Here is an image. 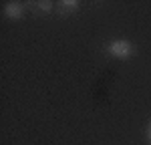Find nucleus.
<instances>
[{
  "mask_svg": "<svg viewBox=\"0 0 151 145\" xmlns=\"http://www.w3.org/2000/svg\"><path fill=\"white\" fill-rule=\"evenodd\" d=\"M105 50H107L109 57H115V59H119V60L133 59L135 52H137L135 45H133L131 40H127V38H113V40H109L107 47H105Z\"/></svg>",
  "mask_w": 151,
  "mask_h": 145,
  "instance_id": "1",
  "label": "nucleus"
},
{
  "mask_svg": "<svg viewBox=\"0 0 151 145\" xmlns=\"http://www.w3.org/2000/svg\"><path fill=\"white\" fill-rule=\"evenodd\" d=\"M2 12H4L6 18L18 20V18H22V14H24V4L22 2H6L4 8H2Z\"/></svg>",
  "mask_w": 151,
  "mask_h": 145,
  "instance_id": "2",
  "label": "nucleus"
},
{
  "mask_svg": "<svg viewBox=\"0 0 151 145\" xmlns=\"http://www.w3.org/2000/svg\"><path fill=\"white\" fill-rule=\"evenodd\" d=\"M57 6H58V8H57L58 14L65 16V14H73V12H77V8H79L81 4H79V0H60Z\"/></svg>",
  "mask_w": 151,
  "mask_h": 145,
  "instance_id": "3",
  "label": "nucleus"
},
{
  "mask_svg": "<svg viewBox=\"0 0 151 145\" xmlns=\"http://www.w3.org/2000/svg\"><path fill=\"white\" fill-rule=\"evenodd\" d=\"M52 8H55V4L50 0H38V2H35V10L40 12V14H48V12H52Z\"/></svg>",
  "mask_w": 151,
  "mask_h": 145,
  "instance_id": "4",
  "label": "nucleus"
},
{
  "mask_svg": "<svg viewBox=\"0 0 151 145\" xmlns=\"http://www.w3.org/2000/svg\"><path fill=\"white\" fill-rule=\"evenodd\" d=\"M145 135H147V141L151 143V119H149V123H147V129H145Z\"/></svg>",
  "mask_w": 151,
  "mask_h": 145,
  "instance_id": "5",
  "label": "nucleus"
}]
</instances>
